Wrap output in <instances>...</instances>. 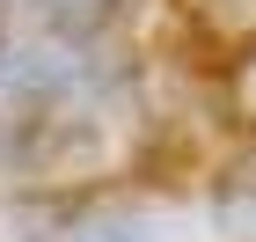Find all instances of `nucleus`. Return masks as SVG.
Instances as JSON below:
<instances>
[{"label": "nucleus", "instance_id": "f257e3e1", "mask_svg": "<svg viewBox=\"0 0 256 242\" xmlns=\"http://www.w3.org/2000/svg\"><path fill=\"white\" fill-rule=\"evenodd\" d=\"M66 242H205V213H183V205H110L96 220H80Z\"/></svg>", "mask_w": 256, "mask_h": 242}, {"label": "nucleus", "instance_id": "f03ea898", "mask_svg": "<svg viewBox=\"0 0 256 242\" xmlns=\"http://www.w3.org/2000/svg\"><path fill=\"white\" fill-rule=\"evenodd\" d=\"M212 227H220L227 242H256V191H242V198H227Z\"/></svg>", "mask_w": 256, "mask_h": 242}, {"label": "nucleus", "instance_id": "7ed1b4c3", "mask_svg": "<svg viewBox=\"0 0 256 242\" xmlns=\"http://www.w3.org/2000/svg\"><path fill=\"white\" fill-rule=\"evenodd\" d=\"M0 242H44V220L37 213H0Z\"/></svg>", "mask_w": 256, "mask_h": 242}, {"label": "nucleus", "instance_id": "20e7f679", "mask_svg": "<svg viewBox=\"0 0 256 242\" xmlns=\"http://www.w3.org/2000/svg\"><path fill=\"white\" fill-rule=\"evenodd\" d=\"M242 96H249V103H256V66H249V81H242Z\"/></svg>", "mask_w": 256, "mask_h": 242}]
</instances>
